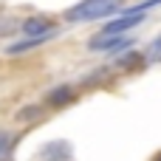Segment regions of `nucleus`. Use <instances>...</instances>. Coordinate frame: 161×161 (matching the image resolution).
I'll return each mask as SVG.
<instances>
[{
    "instance_id": "obj_1",
    "label": "nucleus",
    "mask_w": 161,
    "mask_h": 161,
    "mask_svg": "<svg viewBox=\"0 0 161 161\" xmlns=\"http://www.w3.org/2000/svg\"><path fill=\"white\" fill-rule=\"evenodd\" d=\"M119 8V0H85L79 3L76 8L68 11V20L71 23H82V20H93V17H105L110 11Z\"/></svg>"
},
{
    "instance_id": "obj_2",
    "label": "nucleus",
    "mask_w": 161,
    "mask_h": 161,
    "mask_svg": "<svg viewBox=\"0 0 161 161\" xmlns=\"http://www.w3.org/2000/svg\"><path fill=\"white\" fill-rule=\"evenodd\" d=\"M153 54H161V40L156 42V45H153Z\"/></svg>"
}]
</instances>
